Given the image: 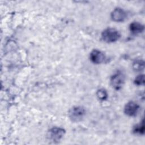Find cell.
<instances>
[{
    "instance_id": "cell-7",
    "label": "cell",
    "mask_w": 145,
    "mask_h": 145,
    "mask_svg": "<svg viewBox=\"0 0 145 145\" xmlns=\"http://www.w3.org/2000/svg\"><path fill=\"white\" fill-rule=\"evenodd\" d=\"M139 108L138 104L134 101H129L125 106L124 112L129 116H134L138 113Z\"/></svg>"
},
{
    "instance_id": "cell-4",
    "label": "cell",
    "mask_w": 145,
    "mask_h": 145,
    "mask_svg": "<svg viewBox=\"0 0 145 145\" xmlns=\"http://www.w3.org/2000/svg\"><path fill=\"white\" fill-rule=\"evenodd\" d=\"M124 82L125 76L120 72L114 74L110 78V84L116 90L120 89L122 87Z\"/></svg>"
},
{
    "instance_id": "cell-9",
    "label": "cell",
    "mask_w": 145,
    "mask_h": 145,
    "mask_svg": "<svg viewBox=\"0 0 145 145\" xmlns=\"http://www.w3.org/2000/svg\"><path fill=\"white\" fill-rule=\"evenodd\" d=\"M144 67V62L142 60H136L133 62V68L135 71H141Z\"/></svg>"
},
{
    "instance_id": "cell-1",
    "label": "cell",
    "mask_w": 145,
    "mask_h": 145,
    "mask_svg": "<svg viewBox=\"0 0 145 145\" xmlns=\"http://www.w3.org/2000/svg\"><path fill=\"white\" fill-rule=\"evenodd\" d=\"M103 40L108 43H112L117 41L120 37V33L118 30L113 28H108L101 33Z\"/></svg>"
},
{
    "instance_id": "cell-10",
    "label": "cell",
    "mask_w": 145,
    "mask_h": 145,
    "mask_svg": "<svg viewBox=\"0 0 145 145\" xmlns=\"http://www.w3.org/2000/svg\"><path fill=\"white\" fill-rule=\"evenodd\" d=\"M133 131H134V133H135L136 134H144V126L143 121L140 123L138 124V125H135L134 127Z\"/></svg>"
},
{
    "instance_id": "cell-12",
    "label": "cell",
    "mask_w": 145,
    "mask_h": 145,
    "mask_svg": "<svg viewBox=\"0 0 145 145\" xmlns=\"http://www.w3.org/2000/svg\"><path fill=\"white\" fill-rule=\"evenodd\" d=\"M134 83L138 86L143 85L144 83V75H139L137 76L134 80Z\"/></svg>"
},
{
    "instance_id": "cell-2",
    "label": "cell",
    "mask_w": 145,
    "mask_h": 145,
    "mask_svg": "<svg viewBox=\"0 0 145 145\" xmlns=\"http://www.w3.org/2000/svg\"><path fill=\"white\" fill-rule=\"evenodd\" d=\"M86 114V109L80 106H76L71 108L69 112V117L73 122L81 121Z\"/></svg>"
},
{
    "instance_id": "cell-11",
    "label": "cell",
    "mask_w": 145,
    "mask_h": 145,
    "mask_svg": "<svg viewBox=\"0 0 145 145\" xmlns=\"http://www.w3.org/2000/svg\"><path fill=\"white\" fill-rule=\"evenodd\" d=\"M96 95L99 99L101 100H105L108 97V93L105 89L104 88H101L97 90L96 92Z\"/></svg>"
},
{
    "instance_id": "cell-5",
    "label": "cell",
    "mask_w": 145,
    "mask_h": 145,
    "mask_svg": "<svg viewBox=\"0 0 145 145\" xmlns=\"http://www.w3.org/2000/svg\"><path fill=\"white\" fill-rule=\"evenodd\" d=\"M105 59L103 52L98 49H93L90 53V59L93 63L100 64L103 63Z\"/></svg>"
},
{
    "instance_id": "cell-6",
    "label": "cell",
    "mask_w": 145,
    "mask_h": 145,
    "mask_svg": "<svg viewBox=\"0 0 145 145\" xmlns=\"http://www.w3.org/2000/svg\"><path fill=\"white\" fill-rule=\"evenodd\" d=\"M126 16L127 15L125 11L120 7L114 8L111 13L112 20L117 22H123L126 19Z\"/></svg>"
},
{
    "instance_id": "cell-8",
    "label": "cell",
    "mask_w": 145,
    "mask_h": 145,
    "mask_svg": "<svg viewBox=\"0 0 145 145\" xmlns=\"http://www.w3.org/2000/svg\"><path fill=\"white\" fill-rule=\"evenodd\" d=\"M130 32L133 34H138L142 33L144 30V26L138 22H132L129 26Z\"/></svg>"
},
{
    "instance_id": "cell-3",
    "label": "cell",
    "mask_w": 145,
    "mask_h": 145,
    "mask_svg": "<svg viewBox=\"0 0 145 145\" xmlns=\"http://www.w3.org/2000/svg\"><path fill=\"white\" fill-rule=\"evenodd\" d=\"M65 130L61 127H54L50 129L48 131V138L53 141V142H56L59 141L63 135H65Z\"/></svg>"
}]
</instances>
